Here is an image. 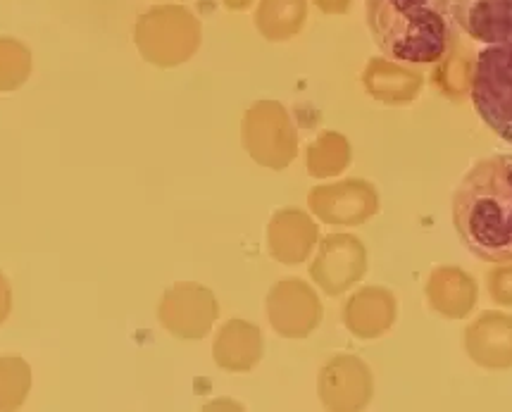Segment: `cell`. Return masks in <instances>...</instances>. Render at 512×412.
<instances>
[{
  "instance_id": "obj_1",
  "label": "cell",
  "mask_w": 512,
  "mask_h": 412,
  "mask_svg": "<svg viewBox=\"0 0 512 412\" xmlns=\"http://www.w3.org/2000/svg\"><path fill=\"white\" fill-rule=\"evenodd\" d=\"M453 227L477 260L512 262V153L479 158L453 191Z\"/></svg>"
},
{
  "instance_id": "obj_2",
  "label": "cell",
  "mask_w": 512,
  "mask_h": 412,
  "mask_svg": "<svg viewBox=\"0 0 512 412\" xmlns=\"http://www.w3.org/2000/svg\"><path fill=\"white\" fill-rule=\"evenodd\" d=\"M367 27L386 58L434 65L453 43L451 0H367Z\"/></svg>"
},
{
  "instance_id": "obj_3",
  "label": "cell",
  "mask_w": 512,
  "mask_h": 412,
  "mask_svg": "<svg viewBox=\"0 0 512 412\" xmlns=\"http://www.w3.org/2000/svg\"><path fill=\"white\" fill-rule=\"evenodd\" d=\"M470 96L479 120L512 146V41L479 51Z\"/></svg>"
},
{
  "instance_id": "obj_4",
  "label": "cell",
  "mask_w": 512,
  "mask_h": 412,
  "mask_svg": "<svg viewBox=\"0 0 512 412\" xmlns=\"http://www.w3.org/2000/svg\"><path fill=\"white\" fill-rule=\"evenodd\" d=\"M134 39L148 62L172 67L193 53L198 43V27L186 10L162 5L139 17Z\"/></svg>"
},
{
  "instance_id": "obj_5",
  "label": "cell",
  "mask_w": 512,
  "mask_h": 412,
  "mask_svg": "<svg viewBox=\"0 0 512 412\" xmlns=\"http://www.w3.org/2000/svg\"><path fill=\"white\" fill-rule=\"evenodd\" d=\"M455 27L472 41L493 46L512 41V0H451Z\"/></svg>"
},
{
  "instance_id": "obj_6",
  "label": "cell",
  "mask_w": 512,
  "mask_h": 412,
  "mask_svg": "<svg viewBox=\"0 0 512 412\" xmlns=\"http://www.w3.org/2000/svg\"><path fill=\"white\" fill-rule=\"evenodd\" d=\"M208 303V293L196 289V286H179V289H172V293L165 296V303L160 308V320L172 334L198 336L203 334V329L208 327L212 315H215V310H201Z\"/></svg>"
},
{
  "instance_id": "obj_7",
  "label": "cell",
  "mask_w": 512,
  "mask_h": 412,
  "mask_svg": "<svg viewBox=\"0 0 512 412\" xmlns=\"http://www.w3.org/2000/svg\"><path fill=\"white\" fill-rule=\"evenodd\" d=\"M303 20V0H265L258 24L270 39H284L298 29Z\"/></svg>"
},
{
  "instance_id": "obj_8",
  "label": "cell",
  "mask_w": 512,
  "mask_h": 412,
  "mask_svg": "<svg viewBox=\"0 0 512 412\" xmlns=\"http://www.w3.org/2000/svg\"><path fill=\"white\" fill-rule=\"evenodd\" d=\"M31 389V372L20 358L0 360V410H17Z\"/></svg>"
},
{
  "instance_id": "obj_9",
  "label": "cell",
  "mask_w": 512,
  "mask_h": 412,
  "mask_svg": "<svg viewBox=\"0 0 512 412\" xmlns=\"http://www.w3.org/2000/svg\"><path fill=\"white\" fill-rule=\"evenodd\" d=\"M229 332L222 334L220 343H217V360L222 362L227 370H246L255 360V353L251 351V343L255 341L253 327H243V324H229Z\"/></svg>"
},
{
  "instance_id": "obj_10",
  "label": "cell",
  "mask_w": 512,
  "mask_h": 412,
  "mask_svg": "<svg viewBox=\"0 0 512 412\" xmlns=\"http://www.w3.org/2000/svg\"><path fill=\"white\" fill-rule=\"evenodd\" d=\"M31 72V53L15 39H0V89L22 86Z\"/></svg>"
},
{
  "instance_id": "obj_11",
  "label": "cell",
  "mask_w": 512,
  "mask_h": 412,
  "mask_svg": "<svg viewBox=\"0 0 512 412\" xmlns=\"http://www.w3.org/2000/svg\"><path fill=\"white\" fill-rule=\"evenodd\" d=\"M8 312H10V286L3 277H0V322L8 317Z\"/></svg>"
},
{
  "instance_id": "obj_12",
  "label": "cell",
  "mask_w": 512,
  "mask_h": 412,
  "mask_svg": "<svg viewBox=\"0 0 512 412\" xmlns=\"http://www.w3.org/2000/svg\"><path fill=\"white\" fill-rule=\"evenodd\" d=\"M248 0H229V8H246Z\"/></svg>"
}]
</instances>
